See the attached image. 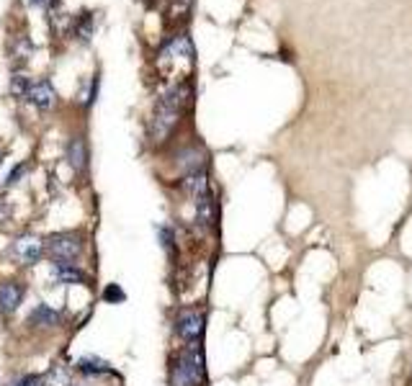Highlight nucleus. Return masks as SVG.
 Instances as JSON below:
<instances>
[{"mask_svg":"<svg viewBox=\"0 0 412 386\" xmlns=\"http://www.w3.org/2000/svg\"><path fill=\"white\" fill-rule=\"evenodd\" d=\"M42 252H44V240L36 235H21L13 242V258L21 265H34V263H39Z\"/></svg>","mask_w":412,"mask_h":386,"instance_id":"5","label":"nucleus"},{"mask_svg":"<svg viewBox=\"0 0 412 386\" xmlns=\"http://www.w3.org/2000/svg\"><path fill=\"white\" fill-rule=\"evenodd\" d=\"M204 311L199 309H183L176 317V335L185 340L188 345L199 343L204 337Z\"/></svg>","mask_w":412,"mask_h":386,"instance_id":"4","label":"nucleus"},{"mask_svg":"<svg viewBox=\"0 0 412 386\" xmlns=\"http://www.w3.org/2000/svg\"><path fill=\"white\" fill-rule=\"evenodd\" d=\"M83 270L73 263H54V281L57 284H83Z\"/></svg>","mask_w":412,"mask_h":386,"instance_id":"11","label":"nucleus"},{"mask_svg":"<svg viewBox=\"0 0 412 386\" xmlns=\"http://www.w3.org/2000/svg\"><path fill=\"white\" fill-rule=\"evenodd\" d=\"M44 250L57 263H73L83 252V240L75 232H57L44 240Z\"/></svg>","mask_w":412,"mask_h":386,"instance_id":"3","label":"nucleus"},{"mask_svg":"<svg viewBox=\"0 0 412 386\" xmlns=\"http://www.w3.org/2000/svg\"><path fill=\"white\" fill-rule=\"evenodd\" d=\"M13 386H44V378L36 376V373H29V376H21Z\"/></svg>","mask_w":412,"mask_h":386,"instance_id":"18","label":"nucleus"},{"mask_svg":"<svg viewBox=\"0 0 412 386\" xmlns=\"http://www.w3.org/2000/svg\"><path fill=\"white\" fill-rule=\"evenodd\" d=\"M68 162L73 165V170H77V173H83V170H85V162H88V150H85V142L80 139V137L70 139V144H68Z\"/></svg>","mask_w":412,"mask_h":386,"instance_id":"9","label":"nucleus"},{"mask_svg":"<svg viewBox=\"0 0 412 386\" xmlns=\"http://www.w3.org/2000/svg\"><path fill=\"white\" fill-rule=\"evenodd\" d=\"M158 232H160L162 247H165V250H173V229H170V227H160Z\"/></svg>","mask_w":412,"mask_h":386,"instance_id":"19","label":"nucleus"},{"mask_svg":"<svg viewBox=\"0 0 412 386\" xmlns=\"http://www.w3.org/2000/svg\"><path fill=\"white\" fill-rule=\"evenodd\" d=\"M26 101L39 111H49L57 103V93H54L49 80H39V83H31V91L26 95Z\"/></svg>","mask_w":412,"mask_h":386,"instance_id":"7","label":"nucleus"},{"mask_svg":"<svg viewBox=\"0 0 412 386\" xmlns=\"http://www.w3.org/2000/svg\"><path fill=\"white\" fill-rule=\"evenodd\" d=\"M8 217H10V203H6L0 199V222H6Z\"/></svg>","mask_w":412,"mask_h":386,"instance_id":"21","label":"nucleus"},{"mask_svg":"<svg viewBox=\"0 0 412 386\" xmlns=\"http://www.w3.org/2000/svg\"><path fill=\"white\" fill-rule=\"evenodd\" d=\"M29 91H31V80L24 75H13V80H10V93H13L16 98H26Z\"/></svg>","mask_w":412,"mask_h":386,"instance_id":"14","label":"nucleus"},{"mask_svg":"<svg viewBox=\"0 0 412 386\" xmlns=\"http://www.w3.org/2000/svg\"><path fill=\"white\" fill-rule=\"evenodd\" d=\"M44 386H73L70 384V371L68 366H62V363H54L49 369V373L44 376Z\"/></svg>","mask_w":412,"mask_h":386,"instance_id":"13","label":"nucleus"},{"mask_svg":"<svg viewBox=\"0 0 412 386\" xmlns=\"http://www.w3.org/2000/svg\"><path fill=\"white\" fill-rule=\"evenodd\" d=\"M26 288L18 281H3L0 284V314H13L24 302Z\"/></svg>","mask_w":412,"mask_h":386,"instance_id":"6","label":"nucleus"},{"mask_svg":"<svg viewBox=\"0 0 412 386\" xmlns=\"http://www.w3.org/2000/svg\"><path fill=\"white\" fill-rule=\"evenodd\" d=\"M410 386H412V366H410Z\"/></svg>","mask_w":412,"mask_h":386,"instance_id":"22","label":"nucleus"},{"mask_svg":"<svg viewBox=\"0 0 412 386\" xmlns=\"http://www.w3.org/2000/svg\"><path fill=\"white\" fill-rule=\"evenodd\" d=\"M214 217H217V211H214V199H211V193L199 196V199H196V219H199V224H201L204 229H211Z\"/></svg>","mask_w":412,"mask_h":386,"instance_id":"8","label":"nucleus"},{"mask_svg":"<svg viewBox=\"0 0 412 386\" xmlns=\"http://www.w3.org/2000/svg\"><path fill=\"white\" fill-rule=\"evenodd\" d=\"M29 3H42V0H29Z\"/></svg>","mask_w":412,"mask_h":386,"instance_id":"23","label":"nucleus"},{"mask_svg":"<svg viewBox=\"0 0 412 386\" xmlns=\"http://www.w3.org/2000/svg\"><path fill=\"white\" fill-rule=\"evenodd\" d=\"M29 322H31L34 327H54V325H59V314L52 309V307H47V304H39V307L31 311Z\"/></svg>","mask_w":412,"mask_h":386,"instance_id":"10","label":"nucleus"},{"mask_svg":"<svg viewBox=\"0 0 412 386\" xmlns=\"http://www.w3.org/2000/svg\"><path fill=\"white\" fill-rule=\"evenodd\" d=\"M75 31H77V36H80L83 42H88V39H91V34H93V16H91V13H80Z\"/></svg>","mask_w":412,"mask_h":386,"instance_id":"16","label":"nucleus"},{"mask_svg":"<svg viewBox=\"0 0 412 386\" xmlns=\"http://www.w3.org/2000/svg\"><path fill=\"white\" fill-rule=\"evenodd\" d=\"M103 299H106L109 304H121L124 302V291H121L116 284H109V288L103 291Z\"/></svg>","mask_w":412,"mask_h":386,"instance_id":"17","label":"nucleus"},{"mask_svg":"<svg viewBox=\"0 0 412 386\" xmlns=\"http://www.w3.org/2000/svg\"><path fill=\"white\" fill-rule=\"evenodd\" d=\"M204 353L199 345H185L173 358L170 366V386H199L204 384Z\"/></svg>","mask_w":412,"mask_h":386,"instance_id":"2","label":"nucleus"},{"mask_svg":"<svg viewBox=\"0 0 412 386\" xmlns=\"http://www.w3.org/2000/svg\"><path fill=\"white\" fill-rule=\"evenodd\" d=\"M29 54H31V44L26 42V39H18L13 47H10V57H13V62H26L29 59Z\"/></svg>","mask_w":412,"mask_h":386,"instance_id":"15","label":"nucleus"},{"mask_svg":"<svg viewBox=\"0 0 412 386\" xmlns=\"http://www.w3.org/2000/svg\"><path fill=\"white\" fill-rule=\"evenodd\" d=\"M77 371H83V373H88V376H103V373H109L111 371V366L106 361H101V358L85 355V358L77 361Z\"/></svg>","mask_w":412,"mask_h":386,"instance_id":"12","label":"nucleus"},{"mask_svg":"<svg viewBox=\"0 0 412 386\" xmlns=\"http://www.w3.org/2000/svg\"><path fill=\"white\" fill-rule=\"evenodd\" d=\"M0 162H3V150H0Z\"/></svg>","mask_w":412,"mask_h":386,"instance_id":"24","label":"nucleus"},{"mask_svg":"<svg viewBox=\"0 0 412 386\" xmlns=\"http://www.w3.org/2000/svg\"><path fill=\"white\" fill-rule=\"evenodd\" d=\"M26 168H29L26 162H21V165H16V168L10 170V176H8V180H6V185H16V183H18V178H21V176H24V173H26Z\"/></svg>","mask_w":412,"mask_h":386,"instance_id":"20","label":"nucleus"},{"mask_svg":"<svg viewBox=\"0 0 412 386\" xmlns=\"http://www.w3.org/2000/svg\"><path fill=\"white\" fill-rule=\"evenodd\" d=\"M183 103H185V85L173 88V91L165 93L160 101H158L155 114H152V121H150L152 142H162V139L176 129L178 118H181V111H183Z\"/></svg>","mask_w":412,"mask_h":386,"instance_id":"1","label":"nucleus"}]
</instances>
